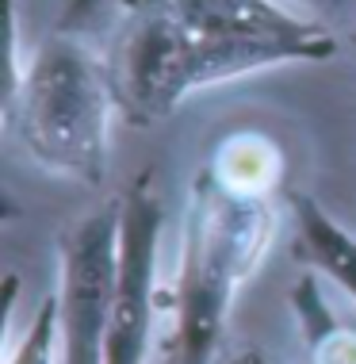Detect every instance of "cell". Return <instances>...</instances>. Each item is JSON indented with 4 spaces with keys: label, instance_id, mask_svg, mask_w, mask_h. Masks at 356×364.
<instances>
[{
    "label": "cell",
    "instance_id": "cell-5",
    "mask_svg": "<svg viewBox=\"0 0 356 364\" xmlns=\"http://www.w3.org/2000/svg\"><path fill=\"white\" fill-rule=\"evenodd\" d=\"M161 200L153 173L131 181L123 196V234H119V280L107 326L104 364H146L157 322V245H161Z\"/></svg>",
    "mask_w": 356,
    "mask_h": 364
},
{
    "label": "cell",
    "instance_id": "cell-10",
    "mask_svg": "<svg viewBox=\"0 0 356 364\" xmlns=\"http://www.w3.org/2000/svg\"><path fill=\"white\" fill-rule=\"evenodd\" d=\"M226 364H276V360H269L261 349H242V353H234Z\"/></svg>",
    "mask_w": 356,
    "mask_h": 364
},
{
    "label": "cell",
    "instance_id": "cell-7",
    "mask_svg": "<svg viewBox=\"0 0 356 364\" xmlns=\"http://www.w3.org/2000/svg\"><path fill=\"white\" fill-rule=\"evenodd\" d=\"M4 364H62V357H58V303H54V295L31 314L23 338L8 349Z\"/></svg>",
    "mask_w": 356,
    "mask_h": 364
},
{
    "label": "cell",
    "instance_id": "cell-9",
    "mask_svg": "<svg viewBox=\"0 0 356 364\" xmlns=\"http://www.w3.org/2000/svg\"><path fill=\"white\" fill-rule=\"evenodd\" d=\"M112 4V0H65L62 8V19H58V31H73L81 35L85 27H92L96 19L104 16V8Z\"/></svg>",
    "mask_w": 356,
    "mask_h": 364
},
{
    "label": "cell",
    "instance_id": "cell-1",
    "mask_svg": "<svg viewBox=\"0 0 356 364\" xmlns=\"http://www.w3.org/2000/svg\"><path fill=\"white\" fill-rule=\"evenodd\" d=\"M276 215L257 192H237L203 169L188 196L184 250L173 288L165 364H211L237 288L269 253Z\"/></svg>",
    "mask_w": 356,
    "mask_h": 364
},
{
    "label": "cell",
    "instance_id": "cell-6",
    "mask_svg": "<svg viewBox=\"0 0 356 364\" xmlns=\"http://www.w3.org/2000/svg\"><path fill=\"white\" fill-rule=\"evenodd\" d=\"M291 211L295 226H299L295 257L311 264L314 272L330 277L338 288H345L356 299V238L345 234L311 196H291Z\"/></svg>",
    "mask_w": 356,
    "mask_h": 364
},
{
    "label": "cell",
    "instance_id": "cell-4",
    "mask_svg": "<svg viewBox=\"0 0 356 364\" xmlns=\"http://www.w3.org/2000/svg\"><path fill=\"white\" fill-rule=\"evenodd\" d=\"M123 200L81 215L58 238V357L62 364H104L119 280Z\"/></svg>",
    "mask_w": 356,
    "mask_h": 364
},
{
    "label": "cell",
    "instance_id": "cell-2",
    "mask_svg": "<svg viewBox=\"0 0 356 364\" xmlns=\"http://www.w3.org/2000/svg\"><path fill=\"white\" fill-rule=\"evenodd\" d=\"M112 107H119L112 70L73 31L43 38L4 96L8 127L31 161L88 188L107 176Z\"/></svg>",
    "mask_w": 356,
    "mask_h": 364
},
{
    "label": "cell",
    "instance_id": "cell-11",
    "mask_svg": "<svg viewBox=\"0 0 356 364\" xmlns=\"http://www.w3.org/2000/svg\"><path fill=\"white\" fill-rule=\"evenodd\" d=\"M161 364H165V360H161Z\"/></svg>",
    "mask_w": 356,
    "mask_h": 364
},
{
    "label": "cell",
    "instance_id": "cell-8",
    "mask_svg": "<svg viewBox=\"0 0 356 364\" xmlns=\"http://www.w3.org/2000/svg\"><path fill=\"white\" fill-rule=\"evenodd\" d=\"M288 12L311 19V23H333V19H345L356 8V0H280Z\"/></svg>",
    "mask_w": 356,
    "mask_h": 364
},
{
    "label": "cell",
    "instance_id": "cell-3",
    "mask_svg": "<svg viewBox=\"0 0 356 364\" xmlns=\"http://www.w3.org/2000/svg\"><path fill=\"white\" fill-rule=\"evenodd\" d=\"M126 27L107 62L119 112L134 127H150L173 115L192 92L237 81L272 65L306 62L303 50L284 43L222 38L188 31L165 12L161 0H123Z\"/></svg>",
    "mask_w": 356,
    "mask_h": 364
}]
</instances>
